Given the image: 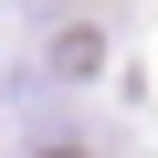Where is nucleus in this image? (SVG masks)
Segmentation results:
<instances>
[{
  "label": "nucleus",
  "instance_id": "f257e3e1",
  "mask_svg": "<svg viewBox=\"0 0 158 158\" xmlns=\"http://www.w3.org/2000/svg\"><path fill=\"white\" fill-rule=\"evenodd\" d=\"M95 63H106V32L95 21H53V42H42V74L53 85H85Z\"/></svg>",
  "mask_w": 158,
  "mask_h": 158
}]
</instances>
